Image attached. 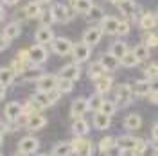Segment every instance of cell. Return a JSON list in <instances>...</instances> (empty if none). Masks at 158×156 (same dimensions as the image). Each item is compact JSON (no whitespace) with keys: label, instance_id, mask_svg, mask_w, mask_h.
<instances>
[{"label":"cell","instance_id":"32","mask_svg":"<svg viewBox=\"0 0 158 156\" xmlns=\"http://www.w3.org/2000/svg\"><path fill=\"white\" fill-rule=\"evenodd\" d=\"M74 9L77 11V13H81V14H88V11L92 9V0H76L74 4Z\"/></svg>","mask_w":158,"mask_h":156},{"label":"cell","instance_id":"62","mask_svg":"<svg viewBox=\"0 0 158 156\" xmlns=\"http://www.w3.org/2000/svg\"><path fill=\"white\" fill-rule=\"evenodd\" d=\"M156 16H158V13H156Z\"/></svg>","mask_w":158,"mask_h":156},{"label":"cell","instance_id":"21","mask_svg":"<svg viewBox=\"0 0 158 156\" xmlns=\"http://www.w3.org/2000/svg\"><path fill=\"white\" fill-rule=\"evenodd\" d=\"M110 124H111V120H110V115L106 113H102V111H97L95 115H94V126L97 127V129H108Z\"/></svg>","mask_w":158,"mask_h":156},{"label":"cell","instance_id":"48","mask_svg":"<svg viewBox=\"0 0 158 156\" xmlns=\"http://www.w3.org/2000/svg\"><path fill=\"white\" fill-rule=\"evenodd\" d=\"M149 102L151 104H158V92H151L149 93Z\"/></svg>","mask_w":158,"mask_h":156},{"label":"cell","instance_id":"42","mask_svg":"<svg viewBox=\"0 0 158 156\" xmlns=\"http://www.w3.org/2000/svg\"><path fill=\"white\" fill-rule=\"evenodd\" d=\"M40 22H41V25H49L50 27V23L54 22L52 14H50V11L49 13H41V14H40Z\"/></svg>","mask_w":158,"mask_h":156},{"label":"cell","instance_id":"31","mask_svg":"<svg viewBox=\"0 0 158 156\" xmlns=\"http://www.w3.org/2000/svg\"><path fill=\"white\" fill-rule=\"evenodd\" d=\"M32 102H36L40 108L50 106V101H49V95H47V92H41V90H38V92L32 95Z\"/></svg>","mask_w":158,"mask_h":156},{"label":"cell","instance_id":"18","mask_svg":"<svg viewBox=\"0 0 158 156\" xmlns=\"http://www.w3.org/2000/svg\"><path fill=\"white\" fill-rule=\"evenodd\" d=\"M47 124V118L43 117V115H38V113H32L29 117V122H27V129L29 131H38V129H41V127Z\"/></svg>","mask_w":158,"mask_h":156},{"label":"cell","instance_id":"2","mask_svg":"<svg viewBox=\"0 0 158 156\" xmlns=\"http://www.w3.org/2000/svg\"><path fill=\"white\" fill-rule=\"evenodd\" d=\"M90 54H92V49L90 45H86L85 41L81 43H74V49H72V56L76 59V63H83V61H88Z\"/></svg>","mask_w":158,"mask_h":156},{"label":"cell","instance_id":"44","mask_svg":"<svg viewBox=\"0 0 158 156\" xmlns=\"http://www.w3.org/2000/svg\"><path fill=\"white\" fill-rule=\"evenodd\" d=\"M146 45H148V47H156V45H158V36H156V34L149 32L148 38H146Z\"/></svg>","mask_w":158,"mask_h":156},{"label":"cell","instance_id":"41","mask_svg":"<svg viewBox=\"0 0 158 156\" xmlns=\"http://www.w3.org/2000/svg\"><path fill=\"white\" fill-rule=\"evenodd\" d=\"M47 95H49L50 104H54V102H58V101H59V97H61V92H59L58 88H54V90H49V92H47Z\"/></svg>","mask_w":158,"mask_h":156},{"label":"cell","instance_id":"27","mask_svg":"<svg viewBox=\"0 0 158 156\" xmlns=\"http://www.w3.org/2000/svg\"><path fill=\"white\" fill-rule=\"evenodd\" d=\"M140 126H142V118H140V115H137V113L128 115L126 120H124V127L129 129V131H135V129H138Z\"/></svg>","mask_w":158,"mask_h":156},{"label":"cell","instance_id":"34","mask_svg":"<svg viewBox=\"0 0 158 156\" xmlns=\"http://www.w3.org/2000/svg\"><path fill=\"white\" fill-rule=\"evenodd\" d=\"M133 54L137 56L138 61H146V59L149 58V47L146 43H140V45H137V47L133 49Z\"/></svg>","mask_w":158,"mask_h":156},{"label":"cell","instance_id":"24","mask_svg":"<svg viewBox=\"0 0 158 156\" xmlns=\"http://www.w3.org/2000/svg\"><path fill=\"white\" fill-rule=\"evenodd\" d=\"M110 52L115 56L117 59H122L126 54H128V45L124 43V41H115V43H111V49H110Z\"/></svg>","mask_w":158,"mask_h":156},{"label":"cell","instance_id":"63","mask_svg":"<svg viewBox=\"0 0 158 156\" xmlns=\"http://www.w3.org/2000/svg\"><path fill=\"white\" fill-rule=\"evenodd\" d=\"M0 2H2V0H0Z\"/></svg>","mask_w":158,"mask_h":156},{"label":"cell","instance_id":"58","mask_svg":"<svg viewBox=\"0 0 158 156\" xmlns=\"http://www.w3.org/2000/svg\"><path fill=\"white\" fill-rule=\"evenodd\" d=\"M155 156H158V151H156V153H155Z\"/></svg>","mask_w":158,"mask_h":156},{"label":"cell","instance_id":"19","mask_svg":"<svg viewBox=\"0 0 158 156\" xmlns=\"http://www.w3.org/2000/svg\"><path fill=\"white\" fill-rule=\"evenodd\" d=\"M133 92L137 95H140V97L149 95L151 93V79H140V81H137L133 84Z\"/></svg>","mask_w":158,"mask_h":156},{"label":"cell","instance_id":"57","mask_svg":"<svg viewBox=\"0 0 158 156\" xmlns=\"http://www.w3.org/2000/svg\"><path fill=\"white\" fill-rule=\"evenodd\" d=\"M110 2H113V4H117V2H118V0H110Z\"/></svg>","mask_w":158,"mask_h":156},{"label":"cell","instance_id":"6","mask_svg":"<svg viewBox=\"0 0 158 156\" xmlns=\"http://www.w3.org/2000/svg\"><path fill=\"white\" fill-rule=\"evenodd\" d=\"M90 109L88 106V99H83V97H79L76 99L74 102H72V108H70V113H72V117L74 118H81L86 111Z\"/></svg>","mask_w":158,"mask_h":156},{"label":"cell","instance_id":"3","mask_svg":"<svg viewBox=\"0 0 158 156\" xmlns=\"http://www.w3.org/2000/svg\"><path fill=\"white\" fill-rule=\"evenodd\" d=\"M72 49H74V43H72L69 38H54V41H52V50H54L56 54H59V56L70 54Z\"/></svg>","mask_w":158,"mask_h":156},{"label":"cell","instance_id":"17","mask_svg":"<svg viewBox=\"0 0 158 156\" xmlns=\"http://www.w3.org/2000/svg\"><path fill=\"white\" fill-rule=\"evenodd\" d=\"M101 63H102V67L106 68V72H113V70H117L118 67H120V59H117L111 52L104 54V56L101 58Z\"/></svg>","mask_w":158,"mask_h":156},{"label":"cell","instance_id":"29","mask_svg":"<svg viewBox=\"0 0 158 156\" xmlns=\"http://www.w3.org/2000/svg\"><path fill=\"white\" fill-rule=\"evenodd\" d=\"M20 31H22V27H20L18 22H11V23H7V27L4 31V36L9 39H15L20 34Z\"/></svg>","mask_w":158,"mask_h":156},{"label":"cell","instance_id":"4","mask_svg":"<svg viewBox=\"0 0 158 156\" xmlns=\"http://www.w3.org/2000/svg\"><path fill=\"white\" fill-rule=\"evenodd\" d=\"M133 86L131 84H118L117 88V102L118 104H122V106H128L131 104V99H133Z\"/></svg>","mask_w":158,"mask_h":156},{"label":"cell","instance_id":"28","mask_svg":"<svg viewBox=\"0 0 158 156\" xmlns=\"http://www.w3.org/2000/svg\"><path fill=\"white\" fill-rule=\"evenodd\" d=\"M117 6H118V9L122 11V14H126V16H133L135 14V2L133 0H118Z\"/></svg>","mask_w":158,"mask_h":156},{"label":"cell","instance_id":"14","mask_svg":"<svg viewBox=\"0 0 158 156\" xmlns=\"http://www.w3.org/2000/svg\"><path fill=\"white\" fill-rule=\"evenodd\" d=\"M117 27H118V20L115 16H104L101 20V31L106 34H117Z\"/></svg>","mask_w":158,"mask_h":156},{"label":"cell","instance_id":"45","mask_svg":"<svg viewBox=\"0 0 158 156\" xmlns=\"http://www.w3.org/2000/svg\"><path fill=\"white\" fill-rule=\"evenodd\" d=\"M11 68H13V72H15V74H22V72H23V68H25V65H23L20 59H15Z\"/></svg>","mask_w":158,"mask_h":156},{"label":"cell","instance_id":"49","mask_svg":"<svg viewBox=\"0 0 158 156\" xmlns=\"http://www.w3.org/2000/svg\"><path fill=\"white\" fill-rule=\"evenodd\" d=\"M7 131V127H6V124L0 120V146H2V140H4V133Z\"/></svg>","mask_w":158,"mask_h":156},{"label":"cell","instance_id":"59","mask_svg":"<svg viewBox=\"0 0 158 156\" xmlns=\"http://www.w3.org/2000/svg\"><path fill=\"white\" fill-rule=\"evenodd\" d=\"M40 156H49V154H40Z\"/></svg>","mask_w":158,"mask_h":156},{"label":"cell","instance_id":"60","mask_svg":"<svg viewBox=\"0 0 158 156\" xmlns=\"http://www.w3.org/2000/svg\"><path fill=\"white\" fill-rule=\"evenodd\" d=\"M70 2H72V4H74V2H76V0H70Z\"/></svg>","mask_w":158,"mask_h":156},{"label":"cell","instance_id":"10","mask_svg":"<svg viewBox=\"0 0 158 156\" xmlns=\"http://www.w3.org/2000/svg\"><path fill=\"white\" fill-rule=\"evenodd\" d=\"M102 38V31L101 27H90V29L85 31V34H83V41L86 43V45H97L99 41Z\"/></svg>","mask_w":158,"mask_h":156},{"label":"cell","instance_id":"23","mask_svg":"<svg viewBox=\"0 0 158 156\" xmlns=\"http://www.w3.org/2000/svg\"><path fill=\"white\" fill-rule=\"evenodd\" d=\"M106 74V68L102 67V63L101 61H95V63H92L88 67V76H90V79H95L97 81L99 77H102Z\"/></svg>","mask_w":158,"mask_h":156},{"label":"cell","instance_id":"51","mask_svg":"<svg viewBox=\"0 0 158 156\" xmlns=\"http://www.w3.org/2000/svg\"><path fill=\"white\" fill-rule=\"evenodd\" d=\"M153 138L158 142V124H155V127H153Z\"/></svg>","mask_w":158,"mask_h":156},{"label":"cell","instance_id":"35","mask_svg":"<svg viewBox=\"0 0 158 156\" xmlns=\"http://www.w3.org/2000/svg\"><path fill=\"white\" fill-rule=\"evenodd\" d=\"M86 18H88L90 22H99V20H102V18H104V11L101 9L99 6H92V9L88 11Z\"/></svg>","mask_w":158,"mask_h":156},{"label":"cell","instance_id":"26","mask_svg":"<svg viewBox=\"0 0 158 156\" xmlns=\"http://www.w3.org/2000/svg\"><path fill=\"white\" fill-rule=\"evenodd\" d=\"M23 14H25L27 18H40V14H41L40 2H29V4L23 7Z\"/></svg>","mask_w":158,"mask_h":156},{"label":"cell","instance_id":"56","mask_svg":"<svg viewBox=\"0 0 158 156\" xmlns=\"http://www.w3.org/2000/svg\"><path fill=\"white\" fill-rule=\"evenodd\" d=\"M15 156H27V154H23V153H18V154H15Z\"/></svg>","mask_w":158,"mask_h":156},{"label":"cell","instance_id":"13","mask_svg":"<svg viewBox=\"0 0 158 156\" xmlns=\"http://www.w3.org/2000/svg\"><path fill=\"white\" fill-rule=\"evenodd\" d=\"M156 23H158V16L155 13H144L140 16V27L144 31H148V32H151V31L155 29Z\"/></svg>","mask_w":158,"mask_h":156},{"label":"cell","instance_id":"43","mask_svg":"<svg viewBox=\"0 0 158 156\" xmlns=\"http://www.w3.org/2000/svg\"><path fill=\"white\" fill-rule=\"evenodd\" d=\"M128 32H129V23H128V22H118L117 34H120V36H126Z\"/></svg>","mask_w":158,"mask_h":156},{"label":"cell","instance_id":"47","mask_svg":"<svg viewBox=\"0 0 158 156\" xmlns=\"http://www.w3.org/2000/svg\"><path fill=\"white\" fill-rule=\"evenodd\" d=\"M9 41H11V39L6 38V36H2V38H0V52H2V50H6L7 47H9Z\"/></svg>","mask_w":158,"mask_h":156},{"label":"cell","instance_id":"33","mask_svg":"<svg viewBox=\"0 0 158 156\" xmlns=\"http://www.w3.org/2000/svg\"><path fill=\"white\" fill-rule=\"evenodd\" d=\"M113 147H115V138H111V137H104L101 142H99V151H101L102 154L110 153Z\"/></svg>","mask_w":158,"mask_h":156},{"label":"cell","instance_id":"38","mask_svg":"<svg viewBox=\"0 0 158 156\" xmlns=\"http://www.w3.org/2000/svg\"><path fill=\"white\" fill-rule=\"evenodd\" d=\"M99 111H102V113H106V115H113L115 111H117V104L115 102H111V101H102V104L99 108Z\"/></svg>","mask_w":158,"mask_h":156},{"label":"cell","instance_id":"7","mask_svg":"<svg viewBox=\"0 0 158 156\" xmlns=\"http://www.w3.org/2000/svg\"><path fill=\"white\" fill-rule=\"evenodd\" d=\"M34 38H36V43L38 45H47V43H52L54 41V32H52V29H50L49 25H41L36 31Z\"/></svg>","mask_w":158,"mask_h":156},{"label":"cell","instance_id":"1","mask_svg":"<svg viewBox=\"0 0 158 156\" xmlns=\"http://www.w3.org/2000/svg\"><path fill=\"white\" fill-rule=\"evenodd\" d=\"M72 147H74V153L77 156H92V153H94V144L81 137H77L72 142Z\"/></svg>","mask_w":158,"mask_h":156},{"label":"cell","instance_id":"30","mask_svg":"<svg viewBox=\"0 0 158 156\" xmlns=\"http://www.w3.org/2000/svg\"><path fill=\"white\" fill-rule=\"evenodd\" d=\"M13 79H15V72L13 68H0V84H4V86H9L11 83H13Z\"/></svg>","mask_w":158,"mask_h":156},{"label":"cell","instance_id":"55","mask_svg":"<svg viewBox=\"0 0 158 156\" xmlns=\"http://www.w3.org/2000/svg\"><path fill=\"white\" fill-rule=\"evenodd\" d=\"M2 18H4V9L0 7V22H2Z\"/></svg>","mask_w":158,"mask_h":156},{"label":"cell","instance_id":"5","mask_svg":"<svg viewBox=\"0 0 158 156\" xmlns=\"http://www.w3.org/2000/svg\"><path fill=\"white\" fill-rule=\"evenodd\" d=\"M38 147H40V142H38V138H34V137H23L18 142V149H20V153H23V154L36 153Z\"/></svg>","mask_w":158,"mask_h":156},{"label":"cell","instance_id":"16","mask_svg":"<svg viewBox=\"0 0 158 156\" xmlns=\"http://www.w3.org/2000/svg\"><path fill=\"white\" fill-rule=\"evenodd\" d=\"M58 79L56 76H41L38 79V90L41 92H49V90H54L58 86Z\"/></svg>","mask_w":158,"mask_h":156},{"label":"cell","instance_id":"39","mask_svg":"<svg viewBox=\"0 0 158 156\" xmlns=\"http://www.w3.org/2000/svg\"><path fill=\"white\" fill-rule=\"evenodd\" d=\"M144 74H146L149 79H158V63H151V65H148L146 70H144Z\"/></svg>","mask_w":158,"mask_h":156},{"label":"cell","instance_id":"50","mask_svg":"<svg viewBox=\"0 0 158 156\" xmlns=\"http://www.w3.org/2000/svg\"><path fill=\"white\" fill-rule=\"evenodd\" d=\"M151 92H158V79H151Z\"/></svg>","mask_w":158,"mask_h":156},{"label":"cell","instance_id":"36","mask_svg":"<svg viewBox=\"0 0 158 156\" xmlns=\"http://www.w3.org/2000/svg\"><path fill=\"white\" fill-rule=\"evenodd\" d=\"M120 63H122V67H126V68H133V67H137L140 61L137 59V56H135L133 52H128L124 58L120 59Z\"/></svg>","mask_w":158,"mask_h":156},{"label":"cell","instance_id":"15","mask_svg":"<svg viewBox=\"0 0 158 156\" xmlns=\"http://www.w3.org/2000/svg\"><path fill=\"white\" fill-rule=\"evenodd\" d=\"M23 113V106L20 102H7V106L4 109V115L7 117V120H16Z\"/></svg>","mask_w":158,"mask_h":156},{"label":"cell","instance_id":"11","mask_svg":"<svg viewBox=\"0 0 158 156\" xmlns=\"http://www.w3.org/2000/svg\"><path fill=\"white\" fill-rule=\"evenodd\" d=\"M137 142H138V138L124 135V137L115 138V147L120 149V151H133V149L137 147Z\"/></svg>","mask_w":158,"mask_h":156},{"label":"cell","instance_id":"22","mask_svg":"<svg viewBox=\"0 0 158 156\" xmlns=\"http://www.w3.org/2000/svg\"><path fill=\"white\" fill-rule=\"evenodd\" d=\"M72 131H74L77 137H85V135L90 131V126H88V122H86L85 118H76L74 124H72Z\"/></svg>","mask_w":158,"mask_h":156},{"label":"cell","instance_id":"46","mask_svg":"<svg viewBox=\"0 0 158 156\" xmlns=\"http://www.w3.org/2000/svg\"><path fill=\"white\" fill-rule=\"evenodd\" d=\"M18 59L25 65V63H29L31 61V54H29V50H20L18 52Z\"/></svg>","mask_w":158,"mask_h":156},{"label":"cell","instance_id":"54","mask_svg":"<svg viewBox=\"0 0 158 156\" xmlns=\"http://www.w3.org/2000/svg\"><path fill=\"white\" fill-rule=\"evenodd\" d=\"M36 2H40V4H50L52 0H36Z\"/></svg>","mask_w":158,"mask_h":156},{"label":"cell","instance_id":"52","mask_svg":"<svg viewBox=\"0 0 158 156\" xmlns=\"http://www.w3.org/2000/svg\"><path fill=\"white\" fill-rule=\"evenodd\" d=\"M4 97H6V86H4V84H0V101H2Z\"/></svg>","mask_w":158,"mask_h":156},{"label":"cell","instance_id":"53","mask_svg":"<svg viewBox=\"0 0 158 156\" xmlns=\"http://www.w3.org/2000/svg\"><path fill=\"white\" fill-rule=\"evenodd\" d=\"M4 2H6L7 6H16V4H18L20 0H4Z\"/></svg>","mask_w":158,"mask_h":156},{"label":"cell","instance_id":"40","mask_svg":"<svg viewBox=\"0 0 158 156\" xmlns=\"http://www.w3.org/2000/svg\"><path fill=\"white\" fill-rule=\"evenodd\" d=\"M101 104H102V99H101V93H95V95H92V97L88 99V106L90 109H97L101 108Z\"/></svg>","mask_w":158,"mask_h":156},{"label":"cell","instance_id":"9","mask_svg":"<svg viewBox=\"0 0 158 156\" xmlns=\"http://www.w3.org/2000/svg\"><path fill=\"white\" fill-rule=\"evenodd\" d=\"M61 77L65 79H70V81H77L79 76H81V67L79 63H70V65H65L63 68L59 70Z\"/></svg>","mask_w":158,"mask_h":156},{"label":"cell","instance_id":"25","mask_svg":"<svg viewBox=\"0 0 158 156\" xmlns=\"http://www.w3.org/2000/svg\"><path fill=\"white\" fill-rule=\"evenodd\" d=\"M111 84H113V79L110 77V76H102V77H99L97 81H95L97 93H106V92H110Z\"/></svg>","mask_w":158,"mask_h":156},{"label":"cell","instance_id":"37","mask_svg":"<svg viewBox=\"0 0 158 156\" xmlns=\"http://www.w3.org/2000/svg\"><path fill=\"white\" fill-rule=\"evenodd\" d=\"M72 83H74V81H70V79H65V77H59L58 79V90L59 92H61V93H70V92H72Z\"/></svg>","mask_w":158,"mask_h":156},{"label":"cell","instance_id":"20","mask_svg":"<svg viewBox=\"0 0 158 156\" xmlns=\"http://www.w3.org/2000/svg\"><path fill=\"white\" fill-rule=\"evenodd\" d=\"M72 153H74L72 142H59L52 149V156H70Z\"/></svg>","mask_w":158,"mask_h":156},{"label":"cell","instance_id":"8","mask_svg":"<svg viewBox=\"0 0 158 156\" xmlns=\"http://www.w3.org/2000/svg\"><path fill=\"white\" fill-rule=\"evenodd\" d=\"M50 14H52L54 22H69L70 20L69 7L65 4H54L52 9H50Z\"/></svg>","mask_w":158,"mask_h":156},{"label":"cell","instance_id":"12","mask_svg":"<svg viewBox=\"0 0 158 156\" xmlns=\"http://www.w3.org/2000/svg\"><path fill=\"white\" fill-rule=\"evenodd\" d=\"M29 54H31V63L34 65H41L47 61V50L43 49L41 45H34L29 49Z\"/></svg>","mask_w":158,"mask_h":156},{"label":"cell","instance_id":"61","mask_svg":"<svg viewBox=\"0 0 158 156\" xmlns=\"http://www.w3.org/2000/svg\"><path fill=\"white\" fill-rule=\"evenodd\" d=\"M0 156H2V153H0Z\"/></svg>","mask_w":158,"mask_h":156}]
</instances>
